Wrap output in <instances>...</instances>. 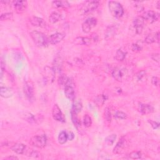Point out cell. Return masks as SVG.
<instances>
[{
    "instance_id": "1",
    "label": "cell",
    "mask_w": 160,
    "mask_h": 160,
    "mask_svg": "<svg viewBox=\"0 0 160 160\" xmlns=\"http://www.w3.org/2000/svg\"><path fill=\"white\" fill-rule=\"evenodd\" d=\"M30 36L38 46L46 47L48 45L49 40L43 33L34 30L30 33Z\"/></svg>"
},
{
    "instance_id": "2",
    "label": "cell",
    "mask_w": 160,
    "mask_h": 160,
    "mask_svg": "<svg viewBox=\"0 0 160 160\" xmlns=\"http://www.w3.org/2000/svg\"><path fill=\"white\" fill-rule=\"evenodd\" d=\"M108 8L112 15L116 18H119L124 14V10L121 3L118 1H111L108 3Z\"/></svg>"
},
{
    "instance_id": "3",
    "label": "cell",
    "mask_w": 160,
    "mask_h": 160,
    "mask_svg": "<svg viewBox=\"0 0 160 160\" xmlns=\"http://www.w3.org/2000/svg\"><path fill=\"white\" fill-rule=\"evenodd\" d=\"M23 91L28 100L33 102L34 99V84L31 81H26L23 85Z\"/></svg>"
},
{
    "instance_id": "4",
    "label": "cell",
    "mask_w": 160,
    "mask_h": 160,
    "mask_svg": "<svg viewBox=\"0 0 160 160\" xmlns=\"http://www.w3.org/2000/svg\"><path fill=\"white\" fill-rule=\"evenodd\" d=\"M47 143V138L46 135H36L33 136L30 140L29 143L34 147L38 148H43L46 146Z\"/></svg>"
},
{
    "instance_id": "5",
    "label": "cell",
    "mask_w": 160,
    "mask_h": 160,
    "mask_svg": "<svg viewBox=\"0 0 160 160\" xmlns=\"http://www.w3.org/2000/svg\"><path fill=\"white\" fill-rule=\"evenodd\" d=\"M100 5V2L98 1H88L84 3V4L80 10V13L81 15L87 14L91 13L98 8Z\"/></svg>"
},
{
    "instance_id": "6",
    "label": "cell",
    "mask_w": 160,
    "mask_h": 160,
    "mask_svg": "<svg viewBox=\"0 0 160 160\" xmlns=\"http://www.w3.org/2000/svg\"><path fill=\"white\" fill-rule=\"evenodd\" d=\"M65 94L66 97L69 100H74L75 99V92L73 86L72 80L68 78L67 83L65 86Z\"/></svg>"
},
{
    "instance_id": "7",
    "label": "cell",
    "mask_w": 160,
    "mask_h": 160,
    "mask_svg": "<svg viewBox=\"0 0 160 160\" xmlns=\"http://www.w3.org/2000/svg\"><path fill=\"white\" fill-rule=\"evenodd\" d=\"M97 25V20L95 18H90L82 24V30L84 33H88L95 28Z\"/></svg>"
},
{
    "instance_id": "8",
    "label": "cell",
    "mask_w": 160,
    "mask_h": 160,
    "mask_svg": "<svg viewBox=\"0 0 160 160\" xmlns=\"http://www.w3.org/2000/svg\"><path fill=\"white\" fill-rule=\"evenodd\" d=\"M128 74V71L124 68H116L112 72L113 77L118 81H122Z\"/></svg>"
},
{
    "instance_id": "9",
    "label": "cell",
    "mask_w": 160,
    "mask_h": 160,
    "mask_svg": "<svg viewBox=\"0 0 160 160\" xmlns=\"http://www.w3.org/2000/svg\"><path fill=\"white\" fill-rule=\"evenodd\" d=\"M142 18H143L145 21H147L149 23H153L158 20L159 14L153 11H148L144 13Z\"/></svg>"
},
{
    "instance_id": "10",
    "label": "cell",
    "mask_w": 160,
    "mask_h": 160,
    "mask_svg": "<svg viewBox=\"0 0 160 160\" xmlns=\"http://www.w3.org/2000/svg\"><path fill=\"white\" fill-rule=\"evenodd\" d=\"M145 25V20L143 18L141 17H137L133 20V25L135 29V32L138 34H140L142 32H143V27Z\"/></svg>"
},
{
    "instance_id": "11",
    "label": "cell",
    "mask_w": 160,
    "mask_h": 160,
    "mask_svg": "<svg viewBox=\"0 0 160 160\" xmlns=\"http://www.w3.org/2000/svg\"><path fill=\"white\" fill-rule=\"evenodd\" d=\"M52 116L53 119L57 121H64V118L61 109L58 105H55L52 109Z\"/></svg>"
},
{
    "instance_id": "12",
    "label": "cell",
    "mask_w": 160,
    "mask_h": 160,
    "mask_svg": "<svg viewBox=\"0 0 160 160\" xmlns=\"http://www.w3.org/2000/svg\"><path fill=\"white\" fill-rule=\"evenodd\" d=\"M13 6L18 13H22L25 11L28 5L26 1H13Z\"/></svg>"
},
{
    "instance_id": "13",
    "label": "cell",
    "mask_w": 160,
    "mask_h": 160,
    "mask_svg": "<svg viewBox=\"0 0 160 160\" xmlns=\"http://www.w3.org/2000/svg\"><path fill=\"white\" fill-rule=\"evenodd\" d=\"M65 37V34L63 33H56L53 34L49 38V43L51 44H56L61 42Z\"/></svg>"
},
{
    "instance_id": "14",
    "label": "cell",
    "mask_w": 160,
    "mask_h": 160,
    "mask_svg": "<svg viewBox=\"0 0 160 160\" xmlns=\"http://www.w3.org/2000/svg\"><path fill=\"white\" fill-rule=\"evenodd\" d=\"M30 23L33 26H36V27L44 28L46 26V22L44 21L43 19L36 16H33L32 18H31Z\"/></svg>"
},
{
    "instance_id": "15",
    "label": "cell",
    "mask_w": 160,
    "mask_h": 160,
    "mask_svg": "<svg viewBox=\"0 0 160 160\" xmlns=\"http://www.w3.org/2000/svg\"><path fill=\"white\" fill-rule=\"evenodd\" d=\"M159 41V32H157L154 33H151L146 36L145 39V42L147 44H152L153 43Z\"/></svg>"
},
{
    "instance_id": "16",
    "label": "cell",
    "mask_w": 160,
    "mask_h": 160,
    "mask_svg": "<svg viewBox=\"0 0 160 160\" xmlns=\"http://www.w3.org/2000/svg\"><path fill=\"white\" fill-rule=\"evenodd\" d=\"M125 143H126L125 139H124L123 137H122L118 142L116 145L115 146V147L114 148L113 153L114 154H119L122 153L124 147H125Z\"/></svg>"
},
{
    "instance_id": "17",
    "label": "cell",
    "mask_w": 160,
    "mask_h": 160,
    "mask_svg": "<svg viewBox=\"0 0 160 160\" xmlns=\"http://www.w3.org/2000/svg\"><path fill=\"white\" fill-rule=\"evenodd\" d=\"M14 92L11 88L8 87H3L0 88V95L4 98H9L13 96Z\"/></svg>"
},
{
    "instance_id": "18",
    "label": "cell",
    "mask_w": 160,
    "mask_h": 160,
    "mask_svg": "<svg viewBox=\"0 0 160 160\" xmlns=\"http://www.w3.org/2000/svg\"><path fill=\"white\" fill-rule=\"evenodd\" d=\"M140 112L143 114L152 113L154 112V108L152 105L148 104L140 103L139 105Z\"/></svg>"
},
{
    "instance_id": "19",
    "label": "cell",
    "mask_w": 160,
    "mask_h": 160,
    "mask_svg": "<svg viewBox=\"0 0 160 160\" xmlns=\"http://www.w3.org/2000/svg\"><path fill=\"white\" fill-rule=\"evenodd\" d=\"M11 150L16 154H22L25 152L26 146L22 143H16L11 147Z\"/></svg>"
},
{
    "instance_id": "20",
    "label": "cell",
    "mask_w": 160,
    "mask_h": 160,
    "mask_svg": "<svg viewBox=\"0 0 160 160\" xmlns=\"http://www.w3.org/2000/svg\"><path fill=\"white\" fill-rule=\"evenodd\" d=\"M83 108V105L81 102L78 100H76L74 101V103H73L72 106V108L71 112H73L75 113L78 114L79 112H81V111Z\"/></svg>"
},
{
    "instance_id": "21",
    "label": "cell",
    "mask_w": 160,
    "mask_h": 160,
    "mask_svg": "<svg viewBox=\"0 0 160 160\" xmlns=\"http://www.w3.org/2000/svg\"><path fill=\"white\" fill-rule=\"evenodd\" d=\"M69 3L65 1H54L52 2V6L55 8H66L69 6Z\"/></svg>"
},
{
    "instance_id": "22",
    "label": "cell",
    "mask_w": 160,
    "mask_h": 160,
    "mask_svg": "<svg viewBox=\"0 0 160 160\" xmlns=\"http://www.w3.org/2000/svg\"><path fill=\"white\" fill-rule=\"evenodd\" d=\"M61 19V15L58 12H53L50 15V17H49V21L51 23L55 24L57 23L58 21H59Z\"/></svg>"
},
{
    "instance_id": "23",
    "label": "cell",
    "mask_w": 160,
    "mask_h": 160,
    "mask_svg": "<svg viewBox=\"0 0 160 160\" xmlns=\"http://www.w3.org/2000/svg\"><path fill=\"white\" fill-rule=\"evenodd\" d=\"M58 140L59 143L61 145H64L65 143H66V141L68 140V136L67 133L65 131H61L58 136Z\"/></svg>"
},
{
    "instance_id": "24",
    "label": "cell",
    "mask_w": 160,
    "mask_h": 160,
    "mask_svg": "<svg viewBox=\"0 0 160 160\" xmlns=\"http://www.w3.org/2000/svg\"><path fill=\"white\" fill-rule=\"evenodd\" d=\"M78 114L75 113L73 112H71V118H72V122L74 124V126L76 128H79L81 126V121L78 117Z\"/></svg>"
},
{
    "instance_id": "25",
    "label": "cell",
    "mask_w": 160,
    "mask_h": 160,
    "mask_svg": "<svg viewBox=\"0 0 160 160\" xmlns=\"http://www.w3.org/2000/svg\"><path fill=\"white\" fill-rule=\"evenodd\" d=\"M126 56V53L121 50V49H119V50H117V51L116 53L115 58H116V60L119 61H122L124 59H125Z\"/></svg>"
},
{
    "instance_id": "26",
    "label": "cell",
    "mask_w": 160,
    "mask_h": 160,
    "mask_svg": "<svg viewBox=\"0 0 160 160\" xmlns=\"http://www.w3.org/2000/svg\"><path fill=\"white\" fill-rule=\"evenodd\" d=\"M23 118L25 120V121H28L29 123H35V118L33 115L30 113H24L23 115Z\"/></svg>"
},
{
    "instance_id": "27",
    "label": "cell",
    "mask_w": 160,
    "mask_h": 160,
    "mask_svg": "<svg viewBox=\"0 0 160 160\" xmlns=\"http://www.w3.org/2000/svg\"><path fill=\"white\" fill-rule=\"evenodd\" d=\"M106 99H107V97L106 96L103 95H101L96 97V98L95 100V103L98 106H102L106 101Z\"/></svg>"
},
{
    "instance_id": "28",
    "label": "cell",
    "mask_w": 160,
    "mask_h": 160,
    "mask_svg": "<svg viewBox=\"0 0 160 160\" xmlns=\"http://www.w3.org/2000/svg\"><path fill=\"white\" fill-rule=\"evenodd\" d=\"M76 41H78L79 43L78 44H84V45H90V44L91 43L92 39L90 38H88V37H80L78 38V39H76Z\"/></svg>"
},
{
    "instance_id": "29",
    "label": "cell",
    "mask_w": 160,
    "mask_h": 160,
    "mask_svg": "<svg viewBox=\"0 0 160 160\" xmlns=\"http://www.w3.org/2000/svg\"><path fill=\"white\" fill-rule=\"evenodd\" d=\"M116 139V135L113 134L108 136L105 139V143L108 146H112L114 143L115 140Z\"/></svg>"
},
{
    "instance_id": "30",
    "label": "cell",
    "mask_w": 160,
    "mask_h": 160,
    "mask_svg": "<svg viewBox=\"0 0 160 160\" xmlns=\"http://www.w3.org/2000/svg\"><path fill=\"white\" fill-rule=\"evenodd\" d=\"M109 29H107V32H106V38L108 39V38H111L112 36H114V33L116 32V27H115L114 26H111V27L109 28Z\"/></svg>"
},
{
    "instance_id": "31",
    "label": "cell",
    "mask_w": 160,
    "mask_h": 160,
    "mask_svg": "<svg viewBox=\"0 0 160 160\" xmlns=\"http://www.w3.org/2000/svg\"><path fill=\"white\" fill-rule=\"evenodd\" d=\"M92 124V119L88 114H85L83 118V124L84 126L88 128L90 127Z\"/></svg>"
},
{
    "instance_id": "32",
    "label": "cell",
    "mask_w": 160,
    "mask_h": 160,
    "mask_svg": "<svg viewBox=\"0 0 160 160\" xmlns=\"http://www.w3.org/2000/svg\"><path fill=\"white\" fill-rule=\"evenodd\" d=\"M13 15L11 13H6L2 14L0 16V20L1 21H8L13 19Z\"/></svg>"
},
{
    "instance_id": "33",
    "label": "cell",
    "mask_w": 160,
    "mask_h": 160,
    "mask_svg": "<svg viewBox=\"0 0 160 160\" xmlns=\"http://www.w3.org/2000/svg\"><path fill=\"white\" fill-rule=\"evenodd\" d=\"M68 80V78H67V76H66L65 74H62L60 76L59 79H58V84L60 86H63L65 87V86L66 85V83H67Z\"/></svg>"
},
{
    "instance_id": "34",
    "label": "cell",
    "mask_w": 160,
    "mask_h": 160,
    "mask_svg": "<svg viewBox=\"0 0 160 160\" xmlns=\"http://www.w3.org/2000/svg\"><path fill=\"white\" fill-rule=\"evenodd\" d=\"M105 118L108 122H111L112 121V113H111L110 109L109 108H106L105 109Z\"/></svg>"
},
{
    "instance_id": "35",
    "label": "cell",
    "mask_w": 160,
    "mask_h": 160,
    "mask_svg": "<svg viewBox=\"0 0 160 160\" xmlns=\"http://www.w3.org/2000/svg\"><path fill=\"white\" fill-rule=\"evenodd\" d=\"M142 154L140 152H133L129 154V157L133 159H138L141 158Z\"/></svg>"
},
{
    "instance_id": "36",
    "label": "cell",
    "mask_w": 160,
    "mask_h": 160,
    "mask_svg": "<svg viewBox=\"0 0 160 160\" xmlns=\"http://www.w3.org/2000/svg\"><path fill=\"white\" fill-rule=\"evenodd\" d=\"M146 72L144 70H142L139 72L138 73H137L136 74V78L137 79V81H142L144 79V78L146 76Z\"/></svg>"
},
{
    "instance_id": "37",
    "label": "cell",
    "mask_w": 160,
    "mask_h": 160,
    "mask_svg": "<svg viewBox=\"0 0 160 160\" xmlns=\"http://www.w3.org/2000/svg\"><path fill=\"white\" fill-rule=\"evenodd\" d=\"M114 117L119 119H125L127 118V114L123 112H117L114 114Z\"/></svg>"
},
{
    "instance_id": "38",
    "label": "cell",
    "mask_w": 160,
    "mask_h": 160,
    "mask_svg": "<svg viewBox=\"0 0 160 160\" xmlns=\"http://www.w3.org/2000/svg\"><path fill=\"white\" fill-rule=\"evenodd\" d=\"M142 50V47L137 43H134L131 45V50L133 52H140Z\"/></svg>"
},
{
    "instance_id": "39",
    "label": "cell",
    "mask_w": 160,
    "mask_h": 160,
    "mask_svg": "<svg viewBox=\"0 0 160 160\" xmlns=\"http://www.w3.org/2000/svg\"><path fill=\"white\" fill-rule=\"evenodd\" d=\"M27 156L29 157H34V158H37L39 156V154L38 152H34L33 149H31L30 152H28Z\"/></svg>"
},
{
    "instance_id": "40",
    "label": "cell",
    "mask_w": 160,
    "mask_h": 160,
    "mask_svg": "<svg viewBox=\"0 0 160 160\" xmlns=\"http://www.w3.org/2000/svg\"><path fill=\"white\" fill-rule=\"evenodd\" d=\"M152 83L153 84V85L155 86H158L159 84V79L156 76H153L152 79Z\"/></svg>"
},
{
    "instance_id": "41",
    "label": "cell",
    "mask_w": 160,
    "mask_h": 160,
    "mask_svg": "<svg viewBox=\"0 0 160 160\" xmlns=\"http://www.w3.org/2000/svg\"><path fill=\"white\" fill-rule=\"evenodd\" d=\"M151 57H152V59L157 62V63H159V53H154V54H152L151 55Z\"/></svg>"
},
{
    "instance_id": "42",
    "label": "cell",
    "mask_w": 160,
    "mask_h": 160,
    "mask_svg": "<svg viewBox=\"0 0 160 160\" xmlns=\"http://www.w3.org/2000/svg\"><path fill=\"white\" fill-rule=\"evenodd\" d=\"M148 122L151 124V125H152L153 129H157L159 126V124L156 121H152V120H148Z\"/></svg>"
},
{
    "instance_id": "43",
    "label": "cell",
    "mask_w": 160,
    "mask_h": 160,
    "mask_svg": "<svg viewBox=\"0 0 160 160\" xmlns=\"http://www.w3.org/2000/svg\"><path fill=\"white\" fill-rule=\"evenodd\" d=\"M135 6H136V10L138 11H139V12H141V11H142L144 10L143 6H142L141 4H136Z\"/></svg>"
},
{
    "instance_id": "44",
    "label": "cell",
    "mask_w": 160,
    "mask_h": 160,
    "mask_svg": "<svg viewBox=\"0 0 160 160\" xmlns=\"http://www.w3.org/2000/svg\"><path fill=\"white\" fill-rule=\"evenodd\" d=\"M15 160V159H18V158L15 156H8L6 158H4L3 160Z\"/></svg>"
},
{
    "instance_id": "45",
    "label": "cell",
    "mask_w": 160,
    "mask_h": 160,
    "mask_svg": "<svg viewBox=\"0 0 160 160\" xmlns=\"http://www.w3.org/2000/svg\"><path fill=\"white\" fill-rule=\"evenodd\" d=\"M68 140H72L73 138H74V134L73 133H69V134H68Z\"/></svg>"
},
{
    "instance_id": "46",
    "label": "cell",
    "mask_w": 160,
    "mask_h": 160,
    "mask_svg": "<svg viewBox=\"0 0 160 160\" xmlns=\"http://www.w3.org/2000/svg\"><path fill=\"white\" fill-rule=\"evenodd\" d=\"M159 4H160V1H158L157 2V8L158 9V10L159 9Z\"/></svg>"
}]
</instances>
